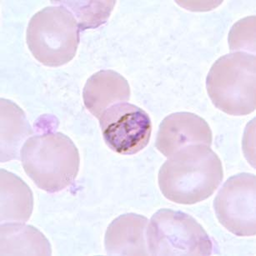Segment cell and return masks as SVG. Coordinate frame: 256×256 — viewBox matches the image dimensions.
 <instances>
[{
  "label": "cell",
  "mask_w": 256,
  "mask_h": 256,
  "mask_svg": "<svg viewBox=\"0 0 256 256\" xmlns=\"http://www.w3.org/2000/svg\"><path fill=\"white\" fill-rule=\"evenodd\" d=\"M220 158L204 144H192L168 157L158 171V186L168 200L194 204L210 197L223 180Z\"/></svg>",
  "instance_id": "obj_1"
},
{
  "label": "cell",
  "mask_w": 256,
  "mask_h": 256,
  "mask_svg": "<svg viewBox=\"0 0 256 256\" xmlns=\"http://www.w3.org/2000/svg\"><path fill=\"white\" fill-rule=\"evenodd\" d=\"M24 170L38 188L57 193L70 186L80 170L78 148L68 136L48 131L31 136L20 150Z\"/></svg>",
  "instance_id": "obj_2"
},
{
  "label": "cell",
  "mask_w": 256,
  "mask_h": 256,
  "mask_svg": "<svg viewBox=\"0 0 256 256\" xmlns=\"http://www.w3.org/2000/svg\"><path fill=\"white\" fill-rule=\"evenodd\" d=\"M206 88L214 106L233 116H247L256 108L254 54L234 52L222 56L211 67Z\"/></svg>",
  "instance_id": "obj_3"
},
{
  "label": "cell",
  "mask_w": 256,
  "mask_h": 256,
  "mask_svg": "<svg viewBox=\"0 0 256 256\" xmlns=\"http://www.w3.org/2000/svg\"><path fill=\"white\" fill-rule=\"evenodd\" d=\"M80 30L73 13L56 4L31 18L26 40L31 54L40 63L60 67L74 58L80 44Z\"/></svg>",
  "instance_id": "obj_4"
},
{
  "label": "cell",
  "mask_w": 256,
  "mask_h": 256,
  "mask_svg": "<svg viewBox=\"0 0 256 256\" xmlns=\"http://www.w3.org/2000/svg\"><path fill=\"white\" fill-rule=\"evenodd\" d=\"M151 256H210L213 244L204 228L188 214L162 208L147 228Z\"/></svg>",
  "instance_id": "obj_5"
},
{
  "label": "cell",
  "mask_w": 256,
  "mask_h": 256,
  "mask_svg": "<svg viewBox=\"0 0 256 256\" xmlns=\"http://www.w3.org/2000/svg\"><path fill=\"white\" fill-rule=\"evenodd\" d=\"M256 197L253 174H238L227 180L214 202L220 223L236 236H256Z\"/></svg>",
  "instance_id": "obj_6"
},
{
  "label": "cell",
  "mask_w": 256,
  "mask_h": 256,
  "mask_svg": "<svg viewBox=\"0 0 256 256\" xmlns=\"http://www.w3.org/2000/svg\"><path fill=\"white\" fill-rule=\"evenodd\" d=\"M104 140L116 153L132 156L148 146L152 123L148 114L132 104L118 103L98 118Z\"/></svg>",
  "instance_id": "obj_7"
},
{
  "label": "cell",
  "mask_w": 256,
  "mask_h": 256,
  "mask_svg": "<svg viewBox=\"0 0 256 256\" xmlns=\"http://www.w3.org/2000/svg\"><path fill=\"white\" fill-rule=\"evenodd\" d=\"M212 131L204 118L194 114L178 112L164 118L158 128L156 146L167 158L192 144L210 147Z\"/></svg>",
  "instance_id": "obj_8"
},
{
  "label": "cell",
  "mask_w": 256,
  "mask_h": 256,
  "mask_svg": "<svg viewBox=\"0 0 256 256\" xmlns=\"http://www.w3.org/2000/svg\"><path fill=\"white\" fill-rule=\"evenodd\" d=\"M148 218L137 214H126L114 220L104 237L108 256H148Z\"/></svg>",
  "instance_id": "obj_9"
},
{
  "label": "cell",
  "mask_w": 256,
  "mask_h": 256,
  "mask_svg": "<svg viewBox=\"0 0 256 256\" xmlns=\"http://www.w3.org/2000/svg\"><path fill=\"white\" fill-rule=\"evenodd\" d=\"M130 98L128 81L116 71L100 70L94 74L86 82L83 90L86 108L97 118L116 104L124 103Z\"/></svg>",
  "instance_id": "obj_10"
},
{
  "label": "cell",
  "mask_w": 256,
  "mask_h": 256,
  "mask_svg": "<svg viewBox=\"0 0 256 256\" xmlns=\"http://www.w3.org/2000/svg\"><path fill=\"white\" fill-rule=\"evenodd\" d=\"M1 178V224L26 223L34 208L33 193L20 177L0 170Z\"/></svg>",
  "instance_id": "obj_11"
},
{
  "label": "cell",
  "mask_w": 256,
  "mask_h": 256,
  "mask_svg": "<svg viewBox=\"0 0 256 256\" xmlns=\"http://www.w3.org/2000/svg\"><path fill=\"white\" fill-rule=\"evenodd\" d=\"M1 163L18 160L22 144L33 134L26 114L13 101L1 98Z\"/></svg>",
  "instance_id": "obj_12"
},
{
  "label": "cell",
  "mask_w": 256,
  "mask_h": 256,
  "mask_svg": "<svg viewBox=\"0 0 256 256\" xmlns=\"http://www.w3.org/2000/svg\"><path fill=\"white\" fill-rule=\"evenodd\" d=\"M51 246L40 231L22 223L1 224V256H51Z\"/></svg>",
  "instance_id": "obj_13"
},
{
  "label": "cell",
  "mask_w": 256,
  "mask_h": 256,
  "mask_svg": "<svg viewBox=\"0 0 256 256\" xmlns=\"http://www.w3.org/2000/svg\"><path fill=\"white\" fill-rule=\"evenodd\" d=\"M116 1H56L73 13L80 30L97 28L106 23Z\"/></svg>",
  "instance_id": "obj_14"
}]
</instances>
